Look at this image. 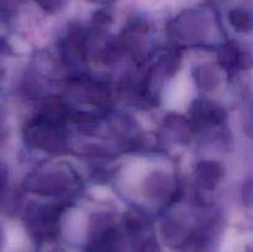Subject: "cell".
<instances>
[{
  "label": "cell",
  "instance_id": "2",
  "mask_svg": "<svg viewBox=\"0 0 253 252\" xmlns=\"http://www.w3.org/2000/svg\"><path fill=\"white\" fill-rule=\"evenodd\" d=\"M39 1L40 4L43 5L46 9H53V7H56L62 0H39Z\"/></svg>",
  "mask_w": 253,
  "mask_h": 252
},
{
  "label": "cell",
  "instance_id": "1",
  "mask_svg": "<svg viewBox=\"0 0 253 252\" xmlns=\"http://www.w3.org/2000/svg\"><path fill=\"white\" fill-rule=\"evenodd\" d=\"M230 20H231L232 25H234L237 30L244 31V30L251 29V16H250L249 12L245 11V10H232L231 14H230Z\"/></svg>",
  "mask_w": 253,
  "mask_h": 252
}]
</instances>
